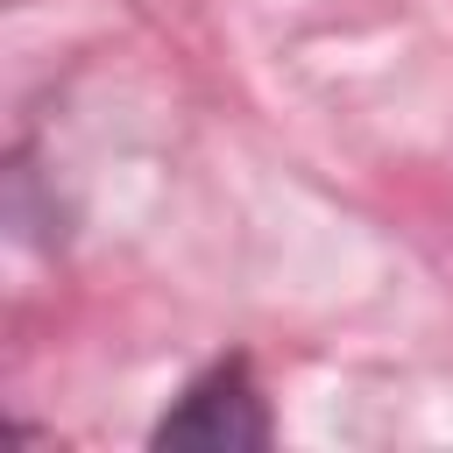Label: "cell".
Masks as SVG:
<instances>
[{
	"mask_svg": "<svg viewBox=\"0 0 453 453\" xmlns=\"http://www.w3.org/2000/svg\"><path fill=\"white\" fill-rule=\"evenodd\" d=\"M156 446H191V453H248V446H269V411H262V389L248 382L241 361L198 375L177 411L156 425Z\"/></svg>",
	"mask_w": 453,
	"mask_h": 453,
	"instance_id": "6da1fadb",
	"label": "cell"
}]
</instances>
